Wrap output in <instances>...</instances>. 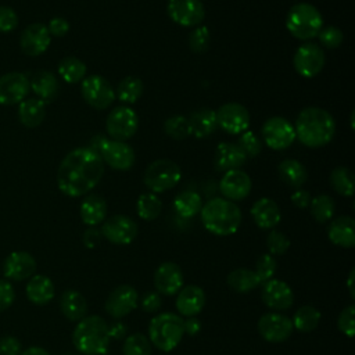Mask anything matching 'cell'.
I'll return each mask as SVG.
<instances>
[{"mask_svg":"<svg viewBox=\"0 0 355 355\" xmlns=\"http://www.w3.org/2000/svg\"><path fill=\"white\" fill-rule=\"evenodd\" d=\"M103 173L104 162L100 154L89 147H78L60 162L57 186L68 197H80L97 186Z\"/></svg>","mask_w":355,"mask_h":355,"instance_id":"6da1fadb","label":"cell"},{"mask_svg":"<svg viewBox=\"0 0 355 355\" xmlns=\"http://www.w3.org/2000/svg\"><path fill=\"white\" fill-rule=\"evenodd\" d=\"M295 139L304 146L318 148L331 141L336 133V121L330 112L319 107L304 108L294 123Z\"/></svg>","mask_w":355,"mask_h":355,"instance_id":"7a4b0ae2","label":"cell"},{"mask_svg":"<svg viewBox=\"0 0 355 355\" xmlns=\"http://www.w3.org/2000/svg\"><path fill=\"white\" fill-rule=\"evenodd\" d=\"M204 227L215 236H230L237 232L241 223V211L230 200L215 197L208 200L201 211Z\"/></svg>","mask_w":355,"mask_h":355,"instance_id":"3957f363","label":"cell"},{"mask_svg":"<svg viewBox=\"0 0 355 355\" xmlns=\"http://www.w3.org/2000/svg\"><path fill=\"white\" fill-rule=\"evenodd\" d=\"M73 347L83 355H103L110 345L108 323L98 315L85 316L72 333Z\"/></svg>","mask_w":355,"mask_h":355,"instance_id":"277c9868","label":"cell"},{"mask_svg":"<svg viewBox=\"0 0 355 355\" xmlns=\"http://www.w3.org/2000/svg\"><path fill=\"white\" fill-rule=\"evenodd\" d=\"M183 319L172 312L155 315L148 324V340L157 349L169 352L178 347L184 336Z\"/></svg>","mask_w":355,"mask_h":355,"instance_id":"5b68a950","label":"cell"},{"mask_svg":"<svg viewBox=\"0 0 355 355\" xmlns=\"http://www.w3.org/2000/svg\"><path fill=\"white\" fill-rule=\"evenodd\" d=\"M286 28L295 39L305 42L318 36L323 28V18L311 3H297L287 12Z\"/></svg>","mask_w":355,"mask_h":355,"instance_id":"8992f818","label":"cell"},{"mask_svg":"<svg viewBox=\"0 0 355 355\" xmlns=\"http://www.w3.org/2000/svg\"><path fill=\"white\" fill-rule=\"evenodd\" d=\"M180 166L166 158L153 161L143 176V182L151 193H164L173 189L180 180Z\"/></svg>","mask_w":355,"mask_h":355,"instance_id":"52a82bcc","label":"cell"},{"mask_svg":"<svg viewBox=\"0 0 355 355\" xmlns=\"http://www.w3.org/2000/svg\"><path fill=\"white\" fill-rule=\"evenodd\" d=\"M139 128L137 114L128 105H118L111 110L105 119L107 133L119 141L130 139Z\"/></svg>","mask_w":355,"mask_h":355,"instance_id":"ba28073f","label":"cell"},{"mask_svg":"<svg viewBox=\"0 0 355 355\" xmlns=\"http://www.w3.org/2000/svg\"><path fill=\"white\" fill-rule=\"evenodd\" d=\"M80 93L83 100L96 110H105L115 100V92L111 83L100 75L85 78L80 85Z\"/></svg>","mask_w":355,"mask_h":355,"instance_id":"9c48e42d","label":"cell"},{"mask_svg":"<svg viewBox=\"0 0 355 355\" xmlns=\"http://www.w3.org/2000/svg\"><path fill=\"white\" fill-rule=\"evenodd\" d=\"M261 133L265 144L272 150H284L295 140L294 125L283 116H272L266 119Z\"/></svg>","mask_w":355,"mask_h":355,"instance_id":"30bf717a","label":"cell"},{"mask_svg":"<svg viewBox=\"0 0 355 355\" xmlns=\"http://www.w3.org/2000/svg\"><path fill=\"white\" fill-rule=\"evenodd\" d=\"M257 329L265 341L275 344L286 341L294 330L291 319L279 312L263 313L257 323Z\"/></svg>","mask_w":355,"mask_h":355,"instance_id":"8fae6325","label":"cell"},{"mask_svg":"<svg viewBox=\"0 0 355 355\" xmlns=\"http://www.w3.org/2000/svg\"><path fill=\"white\" fill-rule=\"evenodd\" d=\"M324 51L319 44L312 42L301 44L293 57L294 69L304 78L319 75L324 67Z\"/></svg>","mask_w":355,"mask_h":355,"instance_id":"7c38bea8","label":"cell"},{"mask_svg":"<svg viewBox=\"0 0 355 355\" xmlns=\"http://www.w3.org/2000/svg\"><path fill=\"white\" fill-rule=\"evenodd\" d=\"M218 128L229 135H240L250 126V112L240 103H226L216 111Z\"/></svg>","mask_w":355,"mask_h":355,"instance_id":"4fadbf2b","label":"cell"},{"mask_svg":"<svg viewBox=\"0 0 355 355\" xmlns=\"http://www.w3.org/2000/svg\"><path fill=\"white\" fill-rule=\"evenodd\" d=\"M137 223L126 215H114L104 220L101 236L116 245L130 244L137 236Z\"/></svg>","mask_w":355,"mask_h":355,"instance_id":"5bb4252c","label":"cell"},{"mask_svg":"<svg viewBox=\"0 0 355 355\" xmlns=\"http://www.w3.org/2000/svg\"><path fill=\"white\" fill-rule=\"evenodd\" d=\"M168 15L180 26H198L205 18V8L201 0H169Z\"/></svg>","mask_w":355,"mask_h":355,"instance_id":"9a60e30c","label":"cell"},{"mask_svg":"<svg viewBox=\"0 0 355 355\" xmlns=\"http://www.w3.org/2000/svg\"><path fill=\"white\" fill-rule=\"evenodd\" d=\"M139 302V294L133 286L121 284L115 287L104 302L105 312L114 318L121 319L136 309Z\"/></svg>","mask_w":355,"mask_h":355,"instance_id":"2e32d148","label":"cell"},{"mask_svg":"<svg viewBox=\"0 0 355 355\" xmlns=\"http://www.w3.org/2000/svg\"><path fill=\"white\" fill-rule=\"evenodd\" d=\"M31 85L22 72H8L0 76V104L14 105L26 98Z\"/></svg>","mask_w":355,"mask_h":355,"instance_id":"e0dca14e","label":"cell"},{"mask_svg":"<svg viewBox=\"0 0 355 355\" xmlns=\"http://www.w3.org/2000/svg\"><path fill=\"white\" fill-rule=\"evenodd\" d=\"M262 302L273 311L288 309L294 302V293L291 287L279 279H270L262 284Z\"/></svg>","mask_w":355,"mask_h":355,"instance_id":"ac0fdd59","label":"cell"},{"mask_svg":"<svg viewBox=\"0 0 355 355\" xmlns=\"http://www.w3.org/2000/svg\"><path fill=\"white\" fill-rule=\"evenodd\" d=\"M98 154L103 162L111 166L112 169L128 171L135 164V151L125 141L108 139Z\"/></svg>","mask_w":355,"mask_h":355,"instance_id":"d6986e66","label":"cell"},{"mask_svg":"<svg viewBox=\"0 0 355 355\" xmlns=\"http://www.w3.org/2000/svg\"><path fill=\"white\" fill-rule=\"evenodd\" d=\"M50 33L47 26L39 22L28 25L19 37V46L24 54L29 57H37L43 54L50 46Z\"/></svg>","mask_w":355,"mask_h":355,"instance_id":"ffe728a7","label":"cell"},{"mask_svg":"<svg viewBox=\"0 0 355 355\" xmlns=\"http://www.w3.org/2000/svg\"><path fill=\"white\" fill-rule=\"evenodd\" d=\"M252 183L250 176L241 169L226 171L219 182V190L226 200L240 201L244 200L251 191Z\"/></svg>","mask_w":355,"mask_h":355,"instance_id":"44dd1931","label":"cell"},{"mask_svg":"<svg viewBox=\"0 0 355 355\" xmlns=\"http://www.w3.org/2000/svg\"><path fill=\"white\" fill-rule=\"evenodd\" d=\"M155 291L162 295H175L183 287V272L175 262H162L154 273Z\"/></svg>","mask_w":355,"mask_h":355,"instance_id":"7402d4cb","label":"cell"},{"mask_svg":"<svg viewBox=\"0 0 355 355\" xmlns=\"http://www.w3.org/2000/svg\"><path fill=\"white\" fill-rule=\"evenodd\" d=\"M36 270L35 258L26 251H14L6 259L3 265L4 276L10 280L22 282L32 277Z\"/></svg>","mask_w":355,"mask_h":355,"instance_id":"603a6c76","label":"cell"},{"mask_svg":"<svg viewBox=\"0 0 355 355\" xmlns=\"http://www.w3.org/2000/svg\"><path fill=\"white\" fill-rule=\"evenodd\" d=\"M205 300V293L200 286L187 284L179 290L175 306L180 315L190 318L198 315L202 311Z\"/></svg>","mask_w":355,"mask_h":355,"instance_id":"cb8c5ba5","label":"cell"},{"mask_svg":"<svg viewBox=\"0 0 355 355\" xmlns=\"http://www.w3.org/2000/svg\"><path fill=\"white\" fill-rule=\"evenodd\" d=\"M251 216L259 229H273L280 222V208L272 198L262 197L251 207Z\"/></svg>","mask_w":355,"mask_h":355,"instance_id":"d4e9b609","label":"cell"},{"mask_svg":"<svg viewBox=\"0 0 355 355\" xmlns=\"http://www.w3.org/2000/svg\"><path fill=\"white\" fill-rule=\"evenodd\" d=\"M329 240L343 248L355 245V220L351 216H338L327 227Z\"/></svg>","mask_w":355,"mask_h":355,"instance_id":"484cf974","label":"cell"},{"mask_svg":"<svg viewBox=\"0 0 355 355\" xmlns=\"http://www.w3.org/2000/svg\"><path fill=\"white\" fill-rule=\"evenodd\" d=\"M247 161L245 154L234 143H219L215 151L214 164L218 171L226 172L230 169H239Z\"/></svg>","mask_w":355,"mask_h":355,"instance_id":"4316f807","label":"cell"},{"mask_svg":"<svg viewBox=\"0 0 355 355\" xmlns=\"http://www.w3.org/2000/svg\"><path fill=\"white\" fill-rule=\"evenodd\" d=\"M187 121L190 126V135H193L196 139H205L211 136L218 128L215 111L211 108L196 110L190 114Z\"/></svg>","mask_w":355,"mask_h":355,"instance_id":"83f0119b","label":"cell"},{"mask_svg":"<svg viewBox=\"0 0 355 355\" xmlns=\"http://www.w3.org/2000/svg\"><path fill=\"white\" fill-rule=\"evenodd\" d=\"M79 215L85 225L96 226L107 216V202L98 194H87L79 207Z\"/></svg>","mask_w":355,"mask_h":355,"instance_id":"f1b7e54d","label":"cell"},{"mask_svg":"<svg viewBox=\"0 0 355 355\" xmlns=\"http://www.w3.org/2000/svg\"><path fill=\"white\" fill-rule=\"evenodd\" d=\"M87 301L76 290H65L60 297V309L62 315L71 322H79L87 313Z\"/></svg>","mask_w":355,"mask_h":355,"instance_id":"f546056e","label":"cell"},{"mask_svg":"<svg viewBox=\"0 0 355 355\" xmlns=\"http://www.w3.org/2000/svg\"><path fill=\"white\" fill-rule=\"evenodd\" d=\"M26 297L32 304L46 305L54 298V284L44 275H33L26 284Z\"/></svg>","mask_w":355,"mask_h":355,"instance_id":"4dcf8cb0","label":"cell"},{"mask_svg":"<svg viewBox=\"0 0 355 355\" xmlns=\"http://www.w3.org/2000/svg\"><path fill=\"white\" fill-rule=\"evenodd\" d=\"M31 89L44 104L51 103L58 94V80L54 73L49 71L36 72L29 80Z\"/></svg>","mask_w":355,"mask_h":355,"instance_id":"1f68e13d","label":"cell"},{"mask_svg":"<svg viewBox=\"0 0 355 355\" xmlns=\"http://www.w3.org/2000/svg\"><path fill=\"white\" fill-rule=\"evenodd\" d=\"M46 116V104L39 98H25L18 105V118L29 129L39 126Z\"/></svg>","mask_w":355,"mask_h":355,"instance_id":"d6a6232c","label":"cell"},{"mask_svg":"<svg viewBox=\"0 0 355 355\" xmlns=\"http://www.w3.org/2000/svg\"><path fill=\"white\" fill-rule=\"evenodd\" d=\"M277 173L280 179L293 189H301V186L308 179L306 168L294 158H286L283 159L277 166Z\"/></svg>","mask_w":355,"mask_h":355,"instance_id":"836d02e7","label":"cell"},{"mask_svg":"<svg viewBox=\"0 0 355 355\" xmlns=\"http://www.w3.org/2000/svg\"><path fill=\"white\" fill-rule=\"evenodd\" d=\"M227 286L240 294L244 293H250L254 288H257L259 284V280L255 275V272L252 269H247V268H237L234 270H232L227 277H226Z\"/></svg>","mask_w":355,"mask_h":355,"instance_id":"e575fe53","label":"cell"},{"mask_svg":"<svg viewBox=\"0 0 355 355\" xmlns=\"http://www.w3.org/2000/svg\"><path fill=\"white\" fill-rule=\"evenodd\" d=\"M173 208L179 216L193 218L200 214L202 208V200L198 193L193 190H184L175 197Z\"/></svg>","mask_w":355,"mask_h":355,"instance_id":"d590c367","label":"cell"},{"mask_svg":"<svg viewBox=\"0 0 355 355\" xmlns=\"http://www.w3.org/2000/svg\"><path fill=\"white\" fill-rule=\"evenodd\" d=\"M320 312L312 305H302L300 306L291 319L293 327L301 333H311L315 330L320 322Z\"/></svg>","mask_w":355,"mask_h":355,"instance_id":"8d00e7d4","label":"cell"},{"mask_svg":"<svg viewBox=\"0 0 355 355\" xmlns=\"http://www.w3.org/2000/svg\"><path fill=\"white\" fill-rule=\"evenodd\" d=\"M143 92H144V85L141 79L136 76H126L118 83L115 97L125 104H133L141 97Z\"/></svg>","mask_w":355,"mask_h":355,"instance_id":"74e56055","label":"cell"},{"mask_svg":"<svg viewBox=\"0 0 355 355\" xmlns=\"http://www.w3.org/2000/svg\"><path fill=\"white\" fill-rule=\"evenodd\" d=\"M58 73L67 83H78L86 75V64L78 57H65L58 62Z\"/></svg>","mask_w":355,"mask_h":355,"instance_id":"f35d334b","label":"cell"},{"mask_svg":"<svg viewBox=\"0 0 355 355\" xmlns=\"http://www.w3.org/2000/svg\"><path fill=\"white\" fill-rule=\"evenodd\" d=\"M330 186L344 197L354 196V175L347 166H337L330 173Z\"/></svg>","mask_w":355,"mask_h":355,"instance_id":"ab89813d","label":"cell"},{"mask_svg":"<svg viewBox=\"0 0 355 355\" xmlns=\"http://www.w3.org/2000/svg\"><path fill=\"white\" fill-rule=\"evenodd\" d=\"M137 215L144 220H154L162 211V202L155 193H143L137 198Z\"/></svg>","mask_w":355,"mask_h":355,"instance_id":"60d3db41","label":"cell"},{"mask_svg":"<svg viewBox=\"0 0 355 355\" xmlns=\"http://www.w3.org/2000/svg\"><path fill=\"white\" fill-rule=\"evenodd\" d=\"M311 215L318 223L329 222L334 215V200L329 194H319L311 200Z\"/></svg>","mask_w":355,"mask_h":355,"instance_id":"b9f144b4","label":"cell"},{"mask_svg":"<svg viewBox=\"0 0 355 355\" xmlns=\"http://www.w3.org/2000/svg\"><path fill=\"white\" fill-rule=\"evenodd\" d=\"M122 355H151V343L148 337L141 333H133L125 337Z\"/></svg>","mask_w":355,"mask_h":355,"instance_id":"7bdbcfd3","label":"cell"},{"mask_svg":"<svg viewBox=\"0 0 355 355\" xmlns=\"http://www.w3.org/2000/svg\"><path fill=\"white\" fill-rule=\"evenodd\" d=\"M165 133L175 140H184L190 136L189 121L184 115H172L164 122Z\"/></svg>","mask_w":355,"mask_h":355,"instance_id":"ee69618b","label":"cell"},{"mask_svg":"<svg viewBox=\"0 0 355 355\" xmlns=\"http://www.w3.org/2000/svg\"><path fill=\"white\" fill-rule=\"evenodd\" d=\"M277 270V262L276 258L270 254H262L258 257L257 262H255V275L259 280V284L262 286L263 283H266L268 280L273 279Z\"/></svg>","mask_w":355,"mask_h":355,"instance_id":"f6af8a7d","label":"cell"},{"mask_svg":"<svg viewBox=\"0 0 355 355\" xmlns=\"http://www.w3.org/2000/svg\"><path fill=\"white\" fill-rule=\"evenodd\" d=\"M209 39H211V35H209V31L205 25H198L196 26L191 32H190V36H189V47L193 53H197V54H201L204 51L208 50V46H209Z\"/></svg>","mask_w":355,"mask_h":355,"instance_id":"bcb514c9","label":"cell"},{"mask_svg":"<svg viewBox=\"0 0 355 355\" xmlns=\"http://www.w3.org/2000/svg\"><path fill=\"white\" fill-rule=\"evenodd\" d=\"M290 247V239L279 230H270L266 236V248L270 255H283Z\"/></svg>","mask_w":355,"mask_h":355,"instance_id":"7dc6e473","label":"cell"},{"mask_svg":"<svg viewBox=\"0 0 355 355\" xmlns=\"http://www.w3.org/2000/svg\"><path fill=\"white\" fill-rule=\"evenodd\" d=\"M236 144L245 154V157H255L262 151L261 139H258V136L250 130L240 133V137Z\"/></svg>","mask_w":355,"mask_h":355,"instance_id":"c3c4849f","label":"cell"},{"mask_svg":"<svg viewBox=\"0 0 355 355\" xmlns=\"http://www.w3.org/2000/svg\"><path fill=\"white\" fill-rule=\"evenodd\" d=\"M337 326L344 336L349 338L354 337L355 334V306L354 305H348L340 312L337 319Z\"/></svg>","mask_w":355,"mask_h":355,"instance_id":"681fc988","label":"cell"},{"mask_svg":"<svg viewBox=\"0 0 355 355\" xmlns=\"http://www.w3.org/2000/svg\"><path fill=\"white\" fill-rule=\"evenodd\" d=\"M318 37L320 44L326 49H337L344 40V35L337 26L322 28L318 33Z\"/></svg>","mask_w":355,"mask_h":355,"instance_id":"f907efd6","label":"cell"},{"mask_svg":"<svg viewBox=\"0 0 355 355\" xmlns=\"http://www.w3.org/2000/svg\"><path fill=\"white\" fill-rule=\"evenodd\" d=\"M18 25L17 12L7 6H0V32L8 33L12 32Z\"/></svg>","mask_w":355,"mask_h":355,"instance_id":"816d5d0a","label":"cell"},{"mask_svg":"<svg viewBox=\"0 0 355 355\" xmlns=\"http://www.w3.org/2000/svg\"><path fill=\"white\" fill-rule=\"evenodd\" d=\"M161 305H162V297L157 291H147L140 298V306L147 313H154L159 311Z\"/></svg>","mask_w":355,"mask_h":355,"instance_id":"f5cc1de1","label":"cell"},{"mask_svg":"<svg viewBox=\"0 0 355 355\" xmlns=\"http://www.w3.org/2000/svg\"><path fill=\"white\" fill-rule=\"evenodd\" d=\"M15 300V291L8 280L0 279V312L6 311L12 305Z\"/></svg>","mask_w":355,"mask_h":355,"instance_id":"db71d44e","label":"cell"},{"mask_svg":"<svg viewBox=\"0 0 355 355\" xmlns=\"http://www.w3.org/2000/svg\"><path fill=\"white\" fill-rule=\"evenodd\" d=\"M21 343L12 336H4L0 338V355H19Z\"/></svg>","mask_w":355,"mask_h":355,"instance_id":"11a10c76","label":"cell"},{"mask_svg":"<svg viewBox=\"0 0 355 355\" xmlns=\"http://www.w3.org/2000/svg\"><path fill=\"white\" fill-rule=\"evenodd\" d=\"M47 31L50 35H53L55 37H62L69 31V24L67 19H64L61 17H54L50 19V22L47 25Z\"/></svg>","mask_w":355,"mask_h":355,"instance_id":"9f6ffc18","label":"cell"},{"mask_svg":"<svg viewBox=\"0 0 355 355\" xmlns=\"http://www.w3.org/2000/svg\"><path fill=\"white\" fill-rule=\"evenodd\" d=\"M311 200H312V197H311L309 191H308V190H304V189H297V190L291 194V202H293V205L297 207V208H301V209L308 208L309 204H311Z\"/></svg>","mask_w":355,"mask_h":355,"instance_id":"6f0895ef","label":"cell"},{"mask_svg":"<svg viewBox=\"0 0 355 355\" xmlns=\"http://www.w3.org/2000/svg\"><path fill=\"white\" fill-rule=\"evenodd\" d=\"M101 237H103V236H101V232H100L98 229H96V227L92 226V227H89V229L85 230L82 240H83L85 247H87V248H94V247H97V245L100 244Z\"/></svg>","mask_w":355,"mask_h":355,"instance_id":"680465c9","label":"cell"},{"mask_svg":"<svg viewBox=\"0 0 355 355\" xmlns=\"http://www.w3.org/2000/svg\"><path fill=\"white\" fill-rule=\"evenodd\" d=\"M126 333H128V329L126 326L119 322L118 319H115L112 323L108 324V334H110V338H114V340H122L126 337Z\"/></svg>","mask_w":355,"mask_h":355,"instance_id":"91938a15","label":"cell"},{"mask_svg":"<svg viewBox=\"0 0 355 355\" xmlns=\"http://www.w3.org/2000/svg\"><path fill=\"white\" fill-rule=\"evenodd\" d=\"M184 334H189V336H197L201 330V322L196 318V316H190L187 318L184 322Z\"/></svg>","mask_w":355,"mask_h":355,"instance_id":"94428289","label":"cell"},{"mask_svg":"<svg viewBox=\"0 0 355 355\" xmlns=\"http://www.w3.org/2000/svg\"><path fill=\"white\" fill-rule=\"evenodd\" d=\"M107 140H108V139H107L105 135L97 133V135H94V136L90 139V141H89V148L93 150V151H96V153H100V150L103 148V146L105 144Z\"/></svg>","mask_w":355,"mask_h":355,"instance_id":"6125c7cd","label":"cell"},{"mask_svg":"<svg viewBox=\"0 0 355 355\" xmlns=\"http://www.w3.org/2000/svg\"><path fill=\"white\" fill-rule=\"evenodd\" d=\"M19 355H50V354L42 347H29L28 349H25Z\"/></svg>","mask_w":355,"mask_h":355,"instance_id":"be15d7a7","label":"cell"},{"mask_svg":"<svg viewBox=\"0 0 355 355\" xmlns=\"http://www.w3.org/2000/svg\"><path fill=\"white\" fill-rule=\"evenodd\" d=\"M354 276H355V269H351L349 275H348V280H347V286H348V291L351 294V298L355 297V291H354Z\"/></svg>","mask_w":355,"mask_h":355,"instance_id":"e7e4bbea","label":"cell"},{"mask_svg":"<svg viewBox=\"0 0 355 355\" xmlns=\"http://www.w3.org/2000/svg\"><path fill=\"white\" fill-rule=\"evenodd\" d=\"M354 114H355V112L352 111V112H351V116H349V119H351V129H354Z\"/></svg>","mask_w":355,"mask_h":355,"instance_id":"03108f58","label":"cell"},{"mask_svg":"<svg viewBox=\"0 0 355 355\" xmlns=\"http://www.w3.org/2000/svg\"><path fill=\"white\" fill-rule=\"evenodd\" d=\"M64 355H79V354H75V352H67V354H64Z\"/></svg>","mask_w":355,"mask_h":355,"instance_id":"003e7915","label":"cell"}]
</instances>
